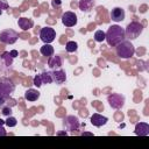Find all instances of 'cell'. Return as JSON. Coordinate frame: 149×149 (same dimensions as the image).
Returning <instances> with one entry per match:
<instances>
[{
    "label": "cell",
    "mask_w": 149,
    "mask_h": 149,
    "mask_svg": "<svg viewBox=\"0 0 149 149\" xmlns=\"http://www.w3.org/2000/svg\"><path fill=\"white\" fill-rule=\"evenodd\" d=\"M126 36H125V29L121 28L118 24H113L108 28V30L105 33V40L107 41L108 45L115 47L116 44H119L120 42L125 41Z\"/></svg>",
    "instance_id": "6da1fadb"
},
{
    "label": "cell",
    "mask_w": 149,
    "mask_h": 149,
    "mask_svg": "<svg viewBox=\"0 0 149 149\" xmlns=\"http://www.w3.org/2000/svg\"><path fill=\"white\" fill-rule=\"evenodd\" d=\"M115 47H116V50H115L116 55L120 58L127 59V58H130L132 56H134V54H135V48L129 41H122L119 44H116Z\"/></svg>",
    "instance_id": "7a4b0ae2"
},
{
    "label": "cell",
    "mask_w": 149,
    "mask_h": 149,
    "mask_svg": "<svg viewBox=\"0 0 149 149\" xmlns=\"http://www.w3.org/2000/svg\"><path fill=\"white\" fill-rule=\"evenodd\" d=\"M142 31H143V24L137 22V21H133L126 27L125 36L128 40H135L142 34Z\"/></svg>",
    "instance_id": "3957f363"
},
{
    "label": "cell",
    "mask_w": 149,
    "mask_h": 149,
    "mask_svg": "<svg viewBox=\"0 0 149 149\" xmlns=\"http://www.w3.org/2000/svg\"><path fill=\"white\" fill-rule=\"evenodd\" d=\"M15 90V84L7 77H0V97L8 99Z\"/></svg>",
    "instance_id": "277c9868"
},
{
    "label": "cell",
    "mask_w": 149,
    "mask_h": 149,
    "mask_svg": "<svg viewBox=\"0 0 149 149\" xmlns=\"http://www.w3.org/2000/svg\"><path fill=\"white\" fill-rule=\"evenodd\" d=\"M17 38L19 35L14 29H3L0 31V42L3 44H14Z\"/></svg>",
    "instance_id": "5b68a950"
},
{
    "label": "cell",
    "mask_w": 149,
    "mask_h": 149,
    "mask_svg": "<svg viewBox=\"0 0 149 149\" xmlns=\"http://www.w3.org/2000/svg\"><path fill=\"white\" fill-rule=\"evenodd\" d=\"M64 127L66 130H69L70 133H77L79 129H80V122L78 120L77 116H73V115H69L66 116L64 120Z\"/></svg>",
    "instance_id": "8992f818"
},
{
    "label": "cell",
    "mask_w": 149,
    "mask_h": 149,
    "mask_svg": "<svg viewBox=\"0 0 149 149\" xmlns=\"http://www.w3.org/2000/svg\"><path fill=\"white\" fill-rule=\"evenodd\" d=\"M107 101L109 106L114 109H120L125 105V97L119 94V93H112L107 97Z\"/></svg>",
    "instance_id": "52a82bcc"
},
{
    "label": "cell",
    "mask_w": 149,
    "mask_h": 149,
    "mask_svg": "<svg viewBox=\"0 0 149 149\" xmlns=\"http://www.w3.org/2000/svg\"><path fill=\"white\" fill-rule=\"evenodd\" d=\"M56 37V31L51 27H44L40 31V38L44 43H51Z\"/></svg>",
    "instance_id": "ba28073f"
},
{
    "label": "cell",
    "mask_w": 149,
    "mask_h": 149,
    "mask_svg": "<svg viewBox=\"0 0 149 149\" xmlns=\"http://www.w3.org/2000/svg\"><path fill=\"white\" fill-rule=\"evenodd\" d=\"M77 15L73 12H65L62 15V22L65 27H73L77 24Z\"/></svg>",
    "instance_id": "9c48e42d"
},
{
    "label": "cell",
    "mask_w": 149,
    "mask_h": 149,
    "mask_svg": "<svg viewBox=\"0 0 149 149\" xmlns=\"http://www.w3.org/2000/svg\"><path fill=\"white\" fill-rule=\"evenodd\" d=\"M52 79H54V81H55L56 84H58V85L63 84V83L66 80V73H65V71L62 70V69L54 70V71H52Z\"/></svg>",
    "instance_id": "30bf717a"
},
{
    "label": "cell",
    "mask_w": 149,
    "mask_h": 149,
    "mask_svg": "<svg viewBox=\"0 0 149 149\" xmlns=\"http://www.w3.org/2000/svg\"><path fill=\"white\" fill-rule=\"evenodd\" d=\"M108 121V119L101 114H98V113H94L92 116H91V123L95 127H101L104 125H106Z\"/></svg>",
    "instance_id": "8fae6325"
},
{
    "label": "cell",
    "mask_w": 149,
    "mask_h": 149,
    "mask_svg": "<svg viewBox=\"0 0 149 149\" xmlns=\"http://www.w3.org/2000/svg\"><path fill=\"white\" fill-rule=\"evenodd\" d=\"M111 19L115 22H120L125 20V10L120 7H115L111 10Z\"/></svg>",
    "instance_id": "7c38bea8"
},
{
    "label": "cell",
    "mask_w": 149,
    "mask_h": 149,
    "mask_svg": "<svg viewBox=\"0 0 149 149\" xmlns=\"http://www.w3.org/2000/svg\"><path fill=\"white\" fill-rule=\"evenodd\" d=\"M135 134L139 136H147L149 135V125L146 122H139L135 126Z\"/></svg>",
    "instance_id": "4fadbf2b"
},
{
    "label": "cell",
    "mask_w": 149,
    "mask_h": 149,
    "mask_svg": "<svg viewBox=\"0 0 149 149\" xmlns=\"http://www.w3.org/2000/svg\"><path fill=\"white\" fill-rule=\"evenodd\" d=\"M48 65H49V68L52 69V70L61 69V66H62V58H61V56L56 55V56H50V57H48Z\"/></svg>",
    "instance_id": "5bb4252c"
},
{
    "label": "cell",
    "mask_w": 149,
    "mask_h": 149,
    "mask_svg": "<svg viewBox=\"0 0 149 149\" xmlns=\"http://www.w3.org/2000/svg\"><path fill=\"white\" fill-rule=\"evenodd\" d=\"M17 24L22 30L26 31V30H29L30 28L34 27V21L31 19H28V17H20L17 21Z\"/></svg>",
    "instance_id": "9a60e30c"
},
{
    "label": "cell",
    "mask_w": 149,
    "mask_h": 149,
    "mask_svg": "<svg viewBox=\"0 0 149 149\" xmlns=\"http://www.w3.org/2000/svg\"><path fill=\"white\" fill-rule=\"evenodd\" d=\"M40 98V92L35 88H28L24 92V99L28 101H36Z\"/></svg>",
    "instance_id": "2e32d148"
},
{
    "label": "cell",
    "mask_w": 149,
    "mask_h": 149,
    "mask_svg": "<svg viewBox=\"0 0 149 149\" xmlns=\"http://www.w3.org/2000/svg\"><path fill=\"white\" fill-rule=\"evenodd\" d=\"M0 63H1L6 69H8V68L13 64V57L10 56L9 52L5 51V52H2V54L0 55Z\"/></svg>",
    "instance_id": "e0dca14e"
},
{
    "label": "cell",
    "mask_w": 149,
    "mask_h": 149,
    "mask_svg": "<svg viewBox=\"0 0 149 149\" xmlns=\"http://www.w3.org/2000/svg\"><path fill=\"white\" fill-rule=\"evenodd\" d=\"M93 5H94V1L93 0H79V3H78L79 9L81 12H86V13L92 9Z\"/></svg>",
    "instance_id": "ac0fdd59"
},
{
    "label": "cell",
    "mask_w": 149,
    "mask_h": 149,
    "mask_svg": "<svg viewBox=\"0 0 149 149\" xmlns=\"http://www.w3.org/2000/svg\"><path fill=\"white\" fill-rule=\"evenodd\" d=\"M40 51H41V54H42L43 56H45V57H50V56L54 55V48L50 45V43H44V45L41 47Z\"/></svg>",
    "instance_id": "d6986e66"
},
{
    "label": "cell",
    "mask_w": 149,
    "mask_h": 149,
    "mask_svg": "<svg viewBox=\"0 0 149 149\" xmlns=\"http://www.w3.org/2000/svg\"><path fill=\"white\" fill-rule=\"evenodd\" d=\"M40 76H41V79H42V84H51V83H54L52 72L51 71H43Z\"/></svg>",
    "instance_id": "ffe728a7"
},
{
    "label": "cell",
    "mask_w": 149,
    "mask_h": 149,
    "mask_svg": "<svg viewBox=\"0 0 149 149\" xmlns=\"http://www.w3.org/2000/svg\"><path fill=\"white\" fill-rule=\"evenodd\" d=\"M77 49H78V44L74 41H69L66 43V45H65V50L68 52H74Z\"/></svg>",
    "instance_id": "44dd1931"
},
{
    "label": "cell",
    "mask_w": 149,
    "mask_h": 149,
    "mask_svg": "<svg viewBox=\"0 0 149 149\" xmlns=\"http://www.w3.org/2000/svg\"><path fill=\"white\" fill-rule=\"evenodd\" d=\"M94 40H95L97 42H102V41L105 40V31H102V30H97V31L94 33Z\"/></svg>",
    "instance_id": "7402d4cb"
},
{
    "label": "cell",
    "mask_w": 149,
    "mask_h": 149,
    "mask_svg": "<svg viewBox=\"0 0 149 149\" xmlns=\"http://www.w3.org/2000/svg\"><path fill=\"white\" fill-rule=\"evenodd\" d=\"M16 123H17V121H16V119L14 118V116H8L7 118V120L5 121V125L6 126H8V127H15L16 126Z\"/></svg>",
    "instance_id": "603a6c76"
},
{
    "label": "cell",
    "mask_w": 149,
    "mask_h": 149,
    "mask_svg": "<svg viewBox=\"0 0 149 149\" xmlns=\"http://www.w3.org/2000/svg\"><path fill=\"white\" fill-rule=\"evenodd\" d=\"M1 113H2L3 115H6V116H9V115L12 114V107H9V106H2Z\"/></svg>",
    "instance_id": "cb8c5ba5"
},
{
    "label": "cell",
    "mask_w": 149,
    "mask_h": 149,
    "mask_svg": "<svg viewBox=\"0 0 149 149\" xmlns=\"http://www.w3.org/2000/svg\"><path fill=\"white\" fill-rule=\"evenodd\" d=\"M34 85L37 86V87H40L42 85V79H41V76L40 74H37V76L34 77Z\"/></svg>",
    "instance_id": "d4e9b609"
},
{
    "label": "cell",
    "mask_w": 149,
    "mask_h": 149,
    "mask_svg": "<svg viewBox=\"0 0 149 149\" xmlns=\"http://www.w3.org/2000/svg\"><path fill=\"white\" fill-rule=\"evenodd\" d=\"M8 2L7 0H0V9L1 10H5V9H8Z\"/></svg>",
    "instance_id": "484cf974"
},
{
    "label": "cell",
    "mask_w": 149,
    "mask_h": 149,
    "mask_svg": "<svg viewBox=\"0 0 149 149\" xmlns=\"http://www.w3.org/2000/svg\"><path fill=\"white\" fill-rule=\"evenodd\" d=\"M51 5H52V7H61L62 1H61V0H52Z\"/></svg>",
    "instance_id": "4316f807"
},
{
    "label": "cell",
    "mask_w": 149,
    "mask_h": 149,
    "mask_svg": "<svg viewBox=\"0 0 149 149\" xmlns=\"http://www.w3.org/2000/svg\"><path fill=\"white\" fill-rule=\"evenodd\" d=\"M5 135H7V132H6V129L3 128V126L0 125V136H5Z\"/></svg>",
    "instance_id": "83f0119b"
},
{
    "label": "cell",
    "mask_w": 149,
    "mask_h": 149,
    "mask_svg": "<svg viewBox=\"0 0 149 149\" xmlns=\"http://www.w3.org/2000/svg\"><path fill=\"white\" fill-rule=\"evenodd\" d=\"M6 100H7V99H5V98H2V97H0V107H2V106L5 105V102H6Z\"/></svg>",
    "instance_id": "f1b7e54d"
},
{
    "label": "cell",
    "mask_w": 149,
    "mask_h": 149,
    "mask_svg": "<svg viewBox=\"0 0 149 149\" xmlns=\"http://www.w3.org/2000/svg\"><path fill=\"white\" fill-rule=\"evenodd\" d=\"M9 54H10V56H12V57H13V58H14V57H16V56H17V51H16V50H12V51H10V52H9Z\"/></svg>",
    "instance_id": "f546056e"
},
{
    "label": "cell",
    "mask_w": 149,
    "mask_h": 149,
    "mask_svg": "<svg viewBox=\"0 0 149 149\" xmlns=\"http://www.w3.org/2000/svg\"><path fill=\"white\" fill-rule=\"evenodd\" d=\"M66 134H68L66 132H58L57 133V135H66Z\"/></svg>",
    "instance_id": "4dcf8cb0"
},
{
    "label": "cell",
    "mask_w": 149,
    "mask_h": 149,
    "mask_svg": "<svg viewBox=\"0 0 149 149\" xmlns=\"http://www.w3.org/2000/svg\"><path fill=\"white\" fill-rule=\"evenodd\" d=\"M81 135H83V136H84V135H90V136H92L93 134H92V133H83Z\"/></svg>",
    "instance_id": "1f68e13d"
},
{
    "label": "cell",
    "mask_w": 149,
    "mask_h": 149,
    "mask_svg": "<svg viewBox=\"0 0 149 149\" xmlns=\"http://www.w3.org/2000/svg\"><path fill=\"white\" fill-rule=\"evenodd\" d=\"M3 123H5V121H3V120H1V119H0V125H2V126H3Z\"/></svg>",
    "instance_id": "d6a6232c"
},
{
    "label": "cell",
    "mask_w": 149,
    "mask_h": 149,
    "mask_svg": "<svg viewBox=\"0 0 149 149\" xmlns=\"http://www.w3.org/2000/svg\"><path fill=\"white\" fill-rule=\"evenodd\" d=\"M1 14H2V10H1V9H0V15H1Z\"/></svg>",
    "instance_id": "836d02e7"
}]
</instances>
